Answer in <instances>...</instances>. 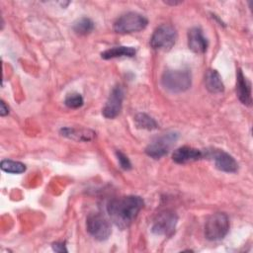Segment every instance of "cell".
<instances>
[{
    "mask_svg": "<svg viewBox=\"0 0 253 253\" xmlns=\"http://www.w3.org/2000/svg\"><path fill=\"white\" fill-rule=\"evenodd\" d=\"M143 200L138 196H123L111 200L107 211L111 220L120 228L128 227L143 208Z\"/></svg>",
    "mask_w": 253,
    "mask_h": 253,
    "instance_id": "cell-1",
    "label": "cell"
},
{
    "mask_svg": "<svg viewBox=\"0 0 253 253\" xmlns=\"http://www.w3.org/2000/svg\"><path fill=\"white\" fill-rule=\"evenodd\" d=\"M161 84L172 93H182L191 87L192 76L188 70H166L162 74Z\"/></svg>",
    "mask_w": 253,
    "mask_h": 253,
    "instance_id": "cell-2",
    "label": "cell"
},
{
    "mask_svg": "<svg viewBox=\"0 0 253 253\" xmlns=\"http://www.w3.org/2000/svg\"><path fill=\"white\" fill-rule=\"evenodd\" d=\"M229 230L228 216L223 212L212 213L206 221L205 236L211 241L220 240L225 237Z\"/></svg>",
    "mask_w": 253,
    "mask_h": 253,
    "instance_id": "cell-3",
    "label": "cell"
},
{
    "mask_svg": "<svg viewBox=\"0 0 253 253\" xmlns=\"http://www.w3.org/2000/svg\"><path fill=\"white\" fill-rule=\"evenodd\" d=\"M147 24L148 21L144 16L135 12H128L116 20L114 30L120 34H129L143 30Z\"/></svg>",
    "mask_w": 253,
    "mask_h": 253,
    "instance_id": "cell-4",
    "label": "cell"
},
{
    "mask_svg": "<svg viewBox=\"0 0 253 253\" xmlns=\"http://www.w3.org/2000/svg\"><path fill=\"white\" fill-rule=\"evenodd\" d=\"M177 40V32L175 28L169 24H162L152 34L150 44L154 49L169 50L173 47Z\"/></svg>",
    "mask_w": 253,
    "mask_h": 253,
    "instance_id": "cell-5",
    "label": "cell"
},
{
    "mask_svg": "<svg viewBox=\"0 0 253 253\" xmlns=\"http://www.w3.org/2000/svg\"><path fill=\"white\" fill-rule=\"evenodd\" d=\"M178 136L179 134L175 131L163 133L147 145V147L145 148L146 154L154 159L161 158L169 152L171 147L177 141Z\"/></svg>",
    "mask_w": 253,
    "mask_h": 253,
    "instance_id": "cell-6",
    "label": "cell"
},
{
    "mask_svg": "<svg viewBox=\"0 0 253 253\" xmlns=\"http://www.w3.org/2000/svg\"><path fill=\"white\" fill-rule=\"evenodd\" d=\"M86 227L90 235L99 241L107 240L112 233L109 220L100 213L89 214L86 219Z\"/></svg>",
    "mask_w": 253,
    "mask_h": 253,
    "instance_id": "cell-7",
    "label": "cell"
},
{
    "mask_svg": "<svg viewBox=\"0 0 253 253\" xmlns=\"http://www.w3.org/2000/svg\"><path fill=\"white\" fill-rule=\"evenodd\" d=\"M177 221L178 217L175 212L171 211H162L154 219L151 231L156 235L171 236L175 231Z\"/></svg>",
    "mask_w": 253,
    "mask_h": 253,
    "instance_id": "cell-8",
    "label": "cell"
},
{
    "mask_svg": "<svg viewBox=\"0 0 253 253\" xmlns=\"http://www.w3.org/2000/svg\"><path fill=\"white\" fill-rule=\"evenodd\" d=\"M204 155L210 157L213 162L215 167L223 172L235 173L238 170V163L236 160L227 152L220 149H211L207 150Z\"/></svg>",
    "mask_w": 253,
    "mask_h": 253,
    "instance_id": "cell-9",
    "label": "cell"
},
{
    "mask_svg": "<svg viewBox=\"0 0 253 253\" xmlns=\"http://www.w3.org/2000/svg\"><path fill=\"white\" fill-rule=\"evenodd\" d=\"M124 100V89L121 85H117L113 88L110 96L103 108V115L108 119L116 118L122 110Z\"/></svg>",
    "mask_w": 253,
    "mask_h": 253,
    "instance_id": "cell-10",
    "label": "cell"
},
{
    "mask_svg": "<svg viewBox=\"0 0 253 253\" xmlns=\"http://www.w3.org/2000/svg\"><path fill=\"white\" fill-rule=\"evenodd\" d=\"M204 152L200 149L191 147V146H182L177 148L173 154L172 159L174 162L179 164H185L192 161H197L201 158H203Z\"/></svg>",
    "mask_w": 253,
    "mask_h": 253,
    "instance_id": "cell-11",
    "label": "cell"
},
{
    "mask_svg": "<svg viewBox=\"0 0 253 253\" xmlns=\"http://www.w3.org/2000/svg\"><path fill=\"white\" fill-rule=\"evenodd\" d=\"M208 41L203 35V31L198 28H192L188 32V46L195 53H204L208 48Z\"/></svg>",
    "mask_w": 253,
    "mask_h": 253,
    "instance_id": "cell-12",
    "label": "cell"
},
{
    "mask_svg": "<svg viewBox=\"0 0 253 253\" xmlns=\"http://www.w3.org/2000/svg\"><path fill=\"white\" fill-rule=\"evenodd\" d=\"M236 94L242 104L246 106L251 105V84L243 75L241 69H238L236 73Z\"/></svg>",
    "mask_w": 253,
    "mask_h": 253,
    "instance_id": "cell-13",
    "label": "cell"
},
{
    "mask_svg": "<svg viewBox=\"0 0 253 253\" xmlns=\"http://www.w3.org/2000/svg\"><path fill=\"white\" fill-rule=\"evenodd\" d=\"M60 133L62 136H65L76 141H89L96 136V133L88 128L62 127L60 129Z\"/></svg>",
    "mask_w": 253,
    "mask_h": 253,
    "instance_id": "cell-14",
    "label": "cell"
},
{
    "mask_svg": "<svg viewBox=\"0 0 253 253\" xmlns=\"http://www.w3.org/2000/svg\"><path fill=\"white\" fill-rule=\"evenodd\" d=\"M206 88L211 93H221L224 90V85L219 73L214 69H209L205 75Z\"/></svg>",
    "mask_w": 253,
    "mask_h": 253,
    "instance_id": "cell-15",
    "label": "cell"
},
{
    "mask_svg": "<svg viewBox=\"0 0 253 253\" xmlns=\"http://www.w3.org/2000/svg\"><path fill=\"white\" fill-rule=\"evenodd\" d=\"M135 48L132 46H125V45H120V46H114L111 47L101 53L102 58L104 59H111V58H117V57H132L135 55Z\"/></svg>",
    "mask_w": 253,
    "mask_h": 253,
    "instance_id": "cell-16",
    "label": "cell"
},
{
    "mask_svg": "<svg viewBox=\"0 0 253 253\" xmlns=\"http://www.w3.org/2000/svg\"><path fill=\"white\" fill-rule=\"evenodd\" d=\"M134 123L138 128H143V129H148V130L155 129L158 126L156 121L144 113L137 114L134 118Z\"/></svg>",
    "mask_w": 253,
    "mask_h": 253,
    "instance_id": "cell-17",
    "label": "cell"
},
{
    "mask_svg": "<svg viewBox=\"0 0 253 253\" xmlns=\"http://www.w3.org/2000/svg\"><path fill=\"white\" fill-rule=\"evenodd\" d=\"M94 29V23L91 19L82 17L77 20L73 25V31L80 36H85L90 34Z\"/></svg>",
    "mask_w": 253,
    "mask_h": 253,
    "instance_id": "cell-18",
    "label": "cell"
},
{
    "mask_svg": "<svg viewBox=\"0 0 253 253\" xmlns=\"http://www.w3.org/2000/svg\"><path fill=\"white\" fill-rule=\"evenodd\" d=\"M1 169L7 173L11 174H21L26 171V165L19 161H14L10 159H4L1 161Z\"/></svg>",
    "mask_w": 253,
    "mask_h": 253,
    "instance_id": "cell-19",
    "label": "cell"
},
{
    "mask_svg": "<svg viewBox=\"0 0 253 253\" xmlns=\"http://www.w3.org/2000/svg\"><path fill=\"white\" fill-rule=\"evenodd\" d=\"M84 103L83 97L79 93H71L65 97L64 104L70 109L80 108Z\"/></svg>",
    "mask_w": 253,
    "mask_h": 253,
    "instance_id": "cell-20",
    "label": "cell"
},
{
    "mask_svg": "<svg viewBox=\"0 0 253 253\" xmlns=\"http://www.w3.org/2000/svg\"><path fill=\"white\" fill-rule=\"evenodd\" d=\"M116 155H117V157H118L120 166H121L124 170H129V169L131 168V163H130L129 159L127 158V156H126V154H124V153L121 152V151H117V152H116Z\"/></svg>",
    "mask_w": 253,
    "mask_h": 253,
    "instance_id": "cell-21",
    "label": "cell"
},
{
    "mask_svg": "<svg viewBox=\"0 0 253 253\" xmlns=\"http://www.w3.org/2000/svg\"><path fill=\"white\" fill-rule=\"evenodd\" d=\"M52 249L55 251V252H59V253H62V252H67V249L65 247V244L62 243V242H55L52 244Z\"/></svg>",
    "mask_w": 253,
    "mask_h": 253,
    "instance_id": "cell-22",
    "label": "cell"
},
{
    "mask_svg": "<svg viewBox=\"0 0 253 253\" xmlns=\"http://www.w3.org/2000/svg\"><path fill=\"white\" fill-rule=\"evenodd\" d=\"M8 114H9V108H8V106H6V104H5L4 101H1V103H0V115H1L2 117H4V116H6V115H8Z\"/></svg>",
    "mask_w": 253,
    "mask_h": 253,
    "instance_id": "cell-23",
    "label": "cell"
}]
</instances>
